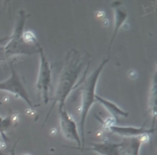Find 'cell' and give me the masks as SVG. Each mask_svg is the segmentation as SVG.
Segmentation results:
<instances>
[{
    "mask_svg": "<svg viewBox=\"0 0 157 155\" xmlns=\"http://www.w3.org/2000/svg\"><path fill=\"white\" fill-rule=\"evenodd\" d=\"M38 53L40 55V67L38 72L37 89L39 95H41L44 104L49 101V88L52 80V69L48 58H46L43 48L40 45L38 48Z\"/></svg>",
    "mask_w": 157,
    "mask_h": 155,
    "instance_id": "obj_4",
    "label": "cell"
},
{
    "mask_svg": "<svg viewBox=\"0 0 157 155\" xmlns=\"http://www.w3.org/2000/svg\"><path fill=\"white\" fill-rule=\"evenodd\" d=\"M0 155H4V154H3L2 153V152H1V150H0Z\"/></svg>",
    "mask_w": 157,
    "mask_h": 155,
    "instance_id": "obj_15",
    "label": "cell"
},
{
    "mask_svg": "<svg viewBox=\"0 0 157 155\" xmlns=\"http://www.w3.org/2000/svg\"><path fill=\"white\" fill-rule=\"evenodd\" d=\"M93 147L90 148L83 147L81 151L84 150H93L97 152L101 155H121L119 151L122 144H114L111 142H104V143H92Z\"/></svg>",
    "mask_w": 157,
    "mask_h": 155,
    "instance_id": "obj_9",
    "label": "cell"
},
{
    "mask_svg": "<svg viewBox=\"0 0 157 155\" xmlns=\"http://www.w3.org/2000/svg\"><path fill=\"white\" fill-rule=\"evenodd\" d=\"M0 104H1V102H0Z\"/></svg>",
    "mask_w": 157,
    "mask_h": 155,
    "instance_id": "obj_16",
    "label": "cell"
},
{
    "mask_svg": "<svg viewBox=\"0 0 157 155\" xmlns=\"http://www.w3.org/2000/svg\"><path fill=\"white\" fill-rule=\"evenodd\" d=\"M30 15L26 13L24 9H21L18 12V18L17 20L15 29L10 39L5 47V52L9 56L15 55H32L34 53H38V48L40 44L37 46L26 44L23 39L24 28L25 25L26 20Z\"/></svg>",
    "mask_w": 157,
    "mask_h": 155,
    "instance_id": "obj_3",
    "label": "cell"
},
{
    "mask_svg": "<svg viewBox=\"0 0 157 155\" xmlns=\"http://www.w3.org/2000/svg\"><path fill=\"white\" fill-rule=\"evenodd\" d=\"M82 64L83 63L81 61L78 52L73 49L67 54L58 81V87L54 96L52 104L44 119L43 126L48 121L51 115V112L52 111L57 103H58V104H65L67 96L76 84L77 80L82 68Z\"/></svg>",
    "mask_w": 157,
    "mask_h": 155,
    "instance_id": "obj_1",
    "label": "cell"
},
{
    "mask_svg": "<svg viewBox=\"0 0 157 155\" xmlns=\"http://www.w3.org/2000/svg\"><path fill=\"white\" fill-rule=\"evenodd\" d=\"M18 140H17L16 143H15V144H14L13 147H12V150H11V155H15V147H16V145H17V143H18Z\"/></svg>",
    "mask_w": 157,
    "mask_h": 155,
    "instance_id": "obj_13",
    "label": "cell"
},
{
    "mask_svg": "<svg viewBox=\"0 0 157 155\" xmlns=\"http://www.w3.org/2000/svg\"><path fill=\"white\" fill-rule=\"evenodd\" d=\"M10 68L11 76L8 79L0 82V90L6 91L14 94L15 95V98H21V99L25 101L26 104L29 107L34 108L35 106L32 104V101L29 98V95L28 94L23 83L21 82V78L15 72L12 64H11Z\"/></svg>",
    "mask_w": 157,
    "mask_h": 155,
    "instance_id": "obj_6",
    "label": "cell"
},
{
    "mask_svg": "<svg viewBox=\"0 0 157 155\" xmlns=\"http://www.w3.org/2000/svg\"><path fill=\"white\" fill-rule=\"evenodd\" d=\"M12 121H13V116H12V115H9L5 118L0 116V134H2V137L4 141L6 139L4 132L9 128Z\"/></svg>",
    "mask_w": 157,
    "mask_h": 155,
    "instance_id": "obj_12",
    "label": "cell"
},
{
    "mask_svg": "<svg viewBox=\"0 0 157 155\" xmlns=\"http://www.w3.org/2000/svg\"><path fill=\"white\" fill-rule=\"evenodd\" d=\"M110 61V55L108 58H105L102 62L99 64L97 69H95L89 76L85 78V79L81 83V118H80V138L81 141V147L79 150L84 147V140H85V122L87 119V114L90 110L91 107L95 101L96 95V86L98 83L100 75L103 71L104 68Z\"/></svg>",
    "mask_w": 157,
    "mask_h": 155,
    "instance_id": "obj_2",
    "label": "cell"
},
{
    "mask_svg": "<svg viewBox=\"0 0 157 155\" xmlns=\"http://www.w3.org/2000/svg\"><path fill=\"white\" fill-rule=\"evenodd\" d=\"M149 135L145 134L139 138H125L121 142L119 151L121 155H140L141 144L148 141Z\"/></svg>",
    "mask_w": 157,
    "mask_h": 155,
    "instance_id": "obj_8",
    "label": "cell"
},
{
    "mask_svg": "<svg viewBox=\"0 0 157 155\" xmlns=\"http://www.w3.org/2000/svg\"><path fill=\"white\" fill-rule=\"evenodd\" d=\"M58 110H59L60 129L61 133L67 140L75 141L78 144V147H71V148L79 150L81 147V141L76 122L67 112L65 104H58Z\"/></svg>",
    "mask_w": 157,
    "mask_h": 155,
    "instance_id": "obj_5",
    "label": "cell"
},
{
    "mask_svg": "<svg viewBox=\"0 0 157 155\" xmlns=\"http://www.w3.org/2000/svg\"><path fill=\"white\" fill-rule=\"evenodd\" d=\"M127 13L124 10L120 8H115V21H114V30H113V35H112L111 40L110 41V45H109V52H110V48H111L112 44L114 41L115 38H116L119 29L122 27L124 23L127 18Z\"/></svg>",
    "mask_w": 157,
    "mask_h": 155,
    "instance_id": "obj_11",
    "label": "cell"
},
{
    "mask_svg": "<svg viewBox=\"0 0 157 155\" xmlns=\"http://www.w3.org/2000/svg\"><path fill=\"white\" fill-rule=\"evenodd\" d=\"M95 101L101 103V104L104 106L106 109L113 115V119L117 120L119 119V117H124V118H127L129 116V113L127 111H124V110L118 107L116 104L111 102V101H108L107 99L102 98V97L99 96V95H95Z\"/></svg>",
    "mask_w": 157,
    "mask_h": 155,
    "instance_id": "obj_10",
    "label": "cell"
},
{
    "mask_svg": "<svg viewBox=\"0 0 157 155\" xmlns=\"http://www.w3.org/2000/svg\"><path fill=\"white\" fill-rule=\"evenodd\" d=\"M146 124H144L142 127H125V126H116L112 125L109 126L108 128L112 133L116 134L120 136L125 137L126 138H139L143 135H150L155 132L154 127L150 129H147L145 127Z\"/></svg>",
    "mask_w": 157,
    "mask_h": 155,
    "instance_id": "obj_7",
    "label": "cell"
},
{
    "mask_svg": "<svg viewBox=\"0 0 157 155\" xmlns=\"http://www.w3.org/2000/svg\"><path fill=\"white\" fill-rule=\"evenodd\" d=\"M9 39H10V36L6 37V38H1V39H0V43H2V41H8V40H9Z\"/></svg>",
    "mask_w": 157,
    "mask_h": 155,
    "instance_id": "obj_14",
    "label": "cell"
}]
</instances>
